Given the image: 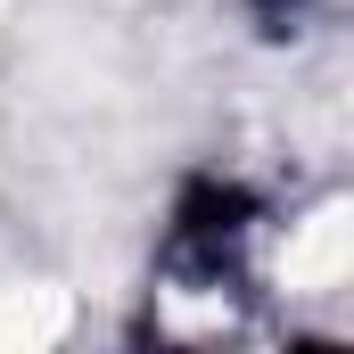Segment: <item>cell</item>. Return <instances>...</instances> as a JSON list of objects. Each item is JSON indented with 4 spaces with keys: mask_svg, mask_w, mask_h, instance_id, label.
<instances>
[]
</instances>
